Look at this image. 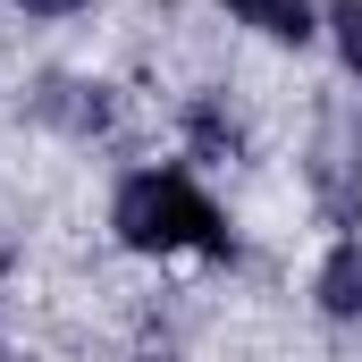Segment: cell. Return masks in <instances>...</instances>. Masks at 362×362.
I'll use <instances>...</instances> for the list:
<instances>
[{
    "instance_id": "cell-3",
    "label": "cell",
    "mask_w": 362,
    "mask_h": 362,
    "mask_svg": "<svg viewBox=\"0 0 362 362\" xmlns=\"http://www.w3.org/2000/svg\"><path fill=\"white\" fill-rule=\"evenodd\" d=\"M245 25H262V34H278V42H303L312 34V8L303 0H228Z\"/></svg>"
},
{
    "instance_id": "cell-1",
    "label": "cell",
    "mask_w": 362,
    "mask_h": 362,
    "mask_svg": "<svg viewBox=\"0 0 362 362\" xmlns=\"http://www.w3.org/2000/svg\"><path fill=\"white\" fill-rule=\"evenodd\" d=\"M118 236L135 253H177V245H202V253H228V228L219 211L177 177V169H144V177L118 185Z\"/></svg>"
},
{
    "instance_id": "cell-4",
    "label": "cell",
    "mask_w": 362,
    "mask_h": 362,
    "mask_svg": "<svg viewBox=\"0 0 362 362\" xmlns=\"http://www.w3.org/2000/svg\"><path fill=\"white\" fill-rule=\"evenodd\" d=\"M329 25H337V51H346V68L362 76V0H337V8H329Z\"/></svg>"
},
{
    "instance_id": "cell-2",
    "label": "cell",
    "mask_w": 362,
    "mask_h": 362,
    "mask_svg": "<svg viewBox=\"0 0 362 362\" xmlns=\"http://www.w3.org/2000/svg\"><path fill=\"white\" fill-rule=\"evenodd\" d=\"M320 303H329L337 320H362V236H346V245L329 253V270H320Z\"/></svg>"
},
{
    "instance_id": "cell-6",
    "label": "cell",
    "mask_w": 362,
    "mask_h": 362,
    "mask_svg": "<svg viewBox=\"0 0 362 362\" xmlns=\"http://www.w3.org/2000/svg\"><path fill=\"white\" fill-rule=\"evenodd\" d=\"M0 362H8V354H0Z\"/></svg>"
},
{
    "instance_id": "cell-5",
    "label": "cell",
    "mask_w": 362,
    "mask_h": 362,
    "mask_svg": "<svg viewBox=\"0 0 362 362\" xmlns=\"http://www.w3.org/2000/svg\"><path fill=\"white\" fill-rule=\"evenodd\" d=\"M25 8H34V17H68L76 0H25Z\"/></svg>"
}]
</instances>
